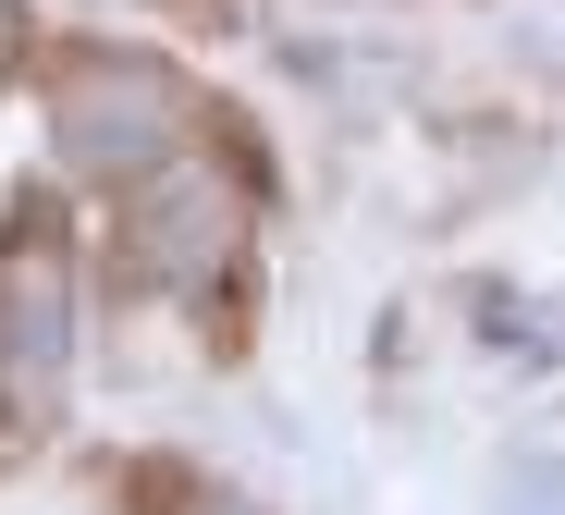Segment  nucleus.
<instances>
[{
    "mask_svg": "<svg viewBox=\"0 0 565 515\" xmlns=\"http://www.w3.org/2000/svg\"><path fill=\"white\" fill-rule=\"evenodd\" d=\"M50 136H62V172H160V160H184V136H198V98H184L160 62H86L74 86H62V111H50Z\"/></svg>",
    "mask_w": 565,
    "mask_h": 515,
    "instance_id": "1",
    "label": "nucleus"
},
{
    "mask_svg": "<svg viewBox=\"0 0 565 515\" xmlns=\"http://www.w3.org/2000/svg\"><path fill=\"white\" fill-rule=\"evenodd\" d=\"M124 234H136V270L148 282H210L234 258V234H246V184L210 172V160H160V172H136Z\"/></svg>",
    "mask_w": 565,
    "mask_h": 515,
    "instance_id": "2",
    "label": "nucleus"
},
{
    "mask_svg": "<svg viewBox=\"0 0 565 515\" xmlns=\"http://www.w3.org/2000/svg\"><path fill=\"white\" fill-rule=\"evenodd\" d=\"M0 332H13V368L25 380L62 368V246H50V210L13 222V258H0Z\"/></svg>",
    "mask_w": 565,
    "mask_h": 515,
    "instance_id": "3",
    "label": "nucleus"
},
{
    "mask_svg": "<svg viewBox=\"0 0 565 515\" xmlns=\"http://www.w3.org/2000/svg\"><path fill=\"white\" fill-rule=\"evenodd\" d=\"M504 503H516V515H565V466H553V454H516V466H504Z\"/></svg>",
    "mask_w": 565,
    "mask_h": 515,
    "instance_id": "4",
    "label": "nucleus"
},
{
    "mask_svg": "<svg viewBox=\"0 0 565 515\" xmlns=\"http://www.w3.org/2000/svg\"><path fill=\"white\" fill-rule=\"evenodd\" d=\"M0 62H13V0H0Z\"/></svg>",
    "mask_w": 565,
    "mask_h": 515,
    "instance_id": "5",
    "label": "nucleus"
},
{
    "mask_svg": "<svg viewBox=\"0 0 565 515\" xmlns=\"http://www.w3.org/2000/svg\"><path fill=\"white\" fill-rule=\"evenodd\" d=\"M198 515H258V503H198Z\"/></svg>",
    "mask_w": 565,
    "mask_h": 515,
    "instance_id": "6",
    "label": "nucleus"
}]
</instances>
